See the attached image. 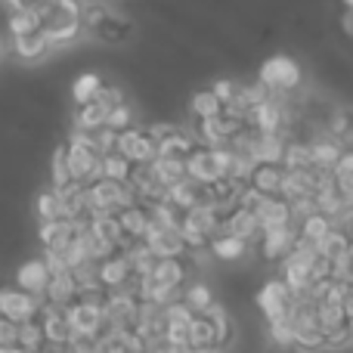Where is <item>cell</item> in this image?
I'll return each instance as SVG.
<instances>
[{
	"label": "cell",
	"mask_w": 353,
	"mask_h": 353,
	"mask_svg": "<svg viewBox=\"0 0 353 353\" xmlns=\"http://www.w3.org/2000/svg\"><path fill=\"white\" fill-rule=\"evenodd\" d=\"M84 192H87V208H90V217H99V214H115V217H118L121 211L140 205V199L134 195V189H130L128 183H115V180H105V176L87 183Z\"/></svg>",
	"instance_id": "1"
},
{
	"label": "cell",
	"mask_w": 353,
	"mask_h": 353,
	"mask_svg": "<svg viewBox=\"0 0 353 353\" xmlns=\"http://www.w3.org/2000/svg\"><path fill=\"white\" fill-rule=\"evenodd\" d=\"M81 25L90 28L97 37H103L105 43H121L134 34V22L124 19V16H118V12H112L109 6H103V3L84 6V12H81Z\"/></svg>",
	"instance_id": "2"
},
{
	"label": "cell",
	"mask_w": 353,
	"mask_h": 353,
	"mask_svg": "<svg viewBox=\"0 0 353 353\" xmlns=\"http://www.w3.org/2000/svg\"><path fill=\"white\" fill-rule=\"evenodd\" d=\"M226 168H230V149H211V146H195L192 155L186 159V176L195 180L199 186H211V183L223 180Z\"/></svg>",
	"instance_id": "3"
},
{
	"label": "cell",
	"mask_w": 353,
	"mask_h": 353,
	"mask_svg": "<svg viewBox=\"0 0 353 353\" xmlns=\"http://www.w3.org/2000/svg\"><path fill=\"white\" fill-rule=\"evenodd\" d=\"M65 159H68V174H72L74 183L87 186V183L99 180V161H103V155L90 146L87 134H78V130H74L72 140L65 143Z\"/></svg>",
	"instance_id": "4"
},
{
	"label": "cell",
	"mask_w": 353,
	"mask_h": 353,
	"mask_svg": "<svg viewBox=\"0 0 353 353\" xmlns=\"http://www.w3.org/2000/svg\"><path fill=\"white\" fill-rule=\"evenodd\" d=\"M81 28H84V25H81L78 0H59V3L50 6V10L41 16V31L47 34L50 43L72 41Z\"/></svg>",
	"instance_id": "5"
},
{
	"label": "cell",
	"mask_w": 353,
	"mask_h": 353,
	"mask_svg": "<svg viewBox=\"0 0 353 353\" xmlns=\"http://www.w3.org/2000/svg\"><path fill=\"white\" fill-rule=\"evenodd\" d=\"M257 81H261V84L267 87L276 99H279L282 93H292L294 87L301 84V68H298V62H294L292 56L279 53V56H270V59L263 62Z\"/></svg>",
	"instance_id": "6"
},
{
	"label": "cell",
	"mask_w": 353,
	"mask_h": 353,
	"mask_svg": "<svg viewBox=\"0 0 353 353\" xmlns=\"http://www.w3.org/2000/svg\"><path fill=\"white\" fill-rule=\"evenodd\" d=\"M115 152L124 155L130 165H152V161L159 159V149H155L152 137L146 134V128H137V124L118 134Z\"/></svg>",
	"instance_id": "7"
},
{
	"label": "cell",
	"mask_w": 353,
	"mask_h": 353,
	"mask_svg": "<svg viewBox=\"0 0 353 353\" xmlns=\"http://www.w3.org/2000/svg\"><path fill=\"white\" fill-rule=\"evenodd\" d=\"M292 304H294V294L288 292V285L282 279H270L267 285L257 292V307H261V313L267 316V325L285 323Z\"/></svg>",
	"instance_id": "8"
},
{
	"label": "cell",
	"mask_w": 353,
	"mask_h": 353,
	"mask_svg": "<svg viewBox=\"0 0 353 353\" xmlns=\"http://www.w3.org/2000/svg\"><path fill=\"white\" fill-rule=\"evenodd\" d=\"M41 298H31V294L19 292V288H0V319L6 323H16L25 325L31 319H37L41 313Z\"/></svg>",
	"instance_id": "9"
},
{
	"label": "cell",
	"mask_w": 353,
	"mask_h": 353,
	"mask_svg": "<svg viewBox=\"0 0 353 353\" xmlns=\"http://www.w3.org/2000/svg\"><path fill=\"white\" fill-rule=\"evenodd\" d=\"M68 316V325H72L74 338H97L103 335L105 329V313L103 307H93V304H84V301H74L72 307L65 310Z\"/></svg>",
	"instance_id": "10"
},
{
	"label": "cell",
	"mask_w": 353,
	"mask_h": 353,
	"mask_svg": "<svg viewBox=\"0 0 353 353\" xmlns=\"http://www.w3.org/2000/svg\"><path fill=\"white\" fill-rule=\"evenodd\" d=\"M248 128H254L257 134H285L288 128V109L282 105V99H267L263 105L251 109Z\"/></svg>",
	"instance_id": "11"
},
{
	"label": "cell",
	"mask_w": 353,
	"mask_h": 353,
	"mask_svg": "<svg viewBox=\"0 0 353 353\" xmlns=\"http://www.w3.org/2000/svg\"><path fill=\"white\" fill-rule=\"evenodd\" d=\"M37 323H41L47 344H56V347H68V341L74 338V332H72V325H68V316H65V310H62V307L41 304Z\"/></svg>",
	"instance_id": "12"
},
{
	"label": "cell",
	"mask_w": 353,
	"mask_h": 353,
	"mask_svg": "<svg viewBox=\"0 0 353 353\" xmlns=\"http://www.w3.org/2000/svg\"><path fill=\"white\" fill-rule=\"evenodd\" d=\"M298 226L301 223L261 232V257H263V261H270V263H273V261H285V257L294 251V242H298Z\"/></svg>",
	"instance_id": "13"
},
{
	"label": "cell",
	"mask_w": 353,
	"mask_h": 353,
	"mask_svg": "<svg viewBox=\"0 0 353 353\" xmlns=\"http://www.w3.org/2000/svg\"><path fill=\"white\" fill-rule=\"evenodd\" d=\"M47 285H50V270H47V263H43V257H28V261L16 270V288L19 292L43 301Z\"/></svg>",
	"instance_id": "14"
},
{
	"label": "cell",
	"mask_w": 353,
	"mask_h": 353,
	"mask_svg": "<svg viewBox=\"0 0 353 353\" xmlns=\"http://www.w3.org/2000/svg\"><path fill=\"white\" fill-rule=\"evenodd\" d=\"M87 223H72V220H53V223H41L37 236H41L43 251H65L68 245L78 239V232Z\"/></svg>",
	"instance_id": "15"
},
{
	"label": "cell",
	"mask_w": 353,
	"mask_h": 353,
	"mask_svg": "<svg viewBox=\"0 0 353 353\" xmlns=\"http://www.w3.org/2000/svg\"><path fill=\"white\" fill-rule=\"evenodd\" d=\"M143 242L152 248V254L159 257V261H174V257L186 254V242H183L180 230H159V226H149Z\"/></svg>",
	"instance_id": "16"
},
{
	"label": "cell",
	"mask_w": 353,
	"mask_h": 353,
	"mask_svg": "<svg viewBox=\"0 0 353 353\" xmlns=\"http://www.w3.org/2000/svg\"><path fill=\"white\" fill-rule=\"evenodd\" d=\"M62 208V220L72 223H90V208H87V192L81 183H68L65 189H56Z\"/></svg>",
	"instance_id": "17"
},
{
	"label": "cell",
	"mask_w": 353,
	"mask_h": 353,
	"mask_svg": "<svg viewBox=\"0 0 353 353\" xmlns=\"http://www.w3.org/2000/svg\"><path fill=\"white\" fill-rule=\"evenodd\" d=\"M186 344H189V350H195V353H217L220 350L217 329H214V323L205 316V313H195L192 316Z\"/></svg>",
	"instance_id": "18"
},
{
	"label": "cell",
	"mask_w": 353,
	"mask_h": 353,
	"mask_svg": "<svg viewBox=\"0 0 353 353\" xmlns=\"http://www.w3.org/2000/svg\"><path fill=\"white\" fill-rule=\"evenodd\" d=\"M130 276H134V270H130L124 251H118L115 257H109V261L99 263V285H103L105 292H124L128 282H130Z\"/></svg>",
	"instance_id": "19"
},
{
	"label": "cell",
	"mask_w": 353,
	"mask_h": 353,
	"mask_svg": "<svg viewBox=\"0 0 353 353\" xmlns=\"http://www.w3.org/2000/svg\"><path fill=\"white\" fill-rule=\"evenodd\" d=\"M254 217L261 232L282 230V226H292V205L285 199H263L261 208L254 211Z\"/></svg>",
	"instance_id": "20"
},
{
	"label": "cell",
	"mask_w": 353,
	"mask_h": 353,
	"mask_svg": "<svg viewBox=\"0 0 353 353\" xmlns=\"http://www.w3.org/2000/svg\"><path fill=\"white\" fill-rule=\"evenodd\" d=\"M282 183H285V168L282 165H257L248 186L254 189V192H261L263 199H279Z\"/></svg>",
	"instance_id": "21"
},
{
	"label": "cell",
	"mask_w": 353,
	"mask_h": 353,
	"mask_svg": "<svg viewBox=\"0 0 353 353\" xmlns=\"http://www.w3.org/2000/svg\"><path fill=\"white\" fill-rule=\"evenodd\" d=\"M74 301H78V282H74V276L72 273L50 276V285H47V292H43V304L68 310Z\"/></svg>",
	"instance_id": "22"
},
{
	"label": "cell",
	"mask_w": 353,
	"mask_h": 353,
	"mask_svg": "<svg viewBox=\"0 0 353 353\" xmlns=\"http://www.w3.org/2000/svg\"><path fill=\"white\" fill-rule=\"evenodd\" d=\"M325 134H329L344 152H350L353 149V109L350 105H341V109L329 112V118H325Z\"/></svg>",
	"instance_id": "23"
},
{
	"label": "cell",
	"mask_w": 353,
	"mask_h": 353,
	"mask_svg": "<svg viewBox=\"0 0 353 353\" xmlns=\"http://www.w3.org/2000/svg\"><path fill=\"white\" fill-rule=\"evenodd\" d=\"M118 223H121L128 245L143 242V239H146V232H149V226H152V220H149V208H146V205L128 208V211L118 214Z\"/></svg>",
	"instance_id": "24"
},
{
	"label": "cell",
	"mask_w": 353,
	"mask_h": 353,
	"mask_svg": "<svg viewBox=\"0 0 353 353\" xmlns=\"http://www.w3.org/2000/svg\"><path fill=\"white\" fill-rule=\"evenodd\" d=\"M316 323H319L323 338L350 329L347 313H344V304H338V301H319V304H316Z\"/></svg>",
	"instance_id": "25"
},
{
	"label": "cell",
	"mask_w": 353,
	"mask_h": 353,
	"mask_svg": "<svg viewBox=\"0 0 353 353\" xmlns=\"http://www.w3.org/2000/svg\"><path fill=\"white\" fill-rule=\"evenodd\" d=\"M87 230H90L97 239H103V242L115 245L118 251L128 248V239H124V230H121V223H118L115 214H99V217H90Z\"/></svg>",
	"instance_id": "26"
},
{
	"label": "cell",
	"mask_w": 353,
	"mask_h": 353,
	"mask_svg": "<svg viewBox=\"0 0 353 353\" xmlns=\"http://www.w3.org/2000/svg\"><path fill=\"white\" fill-rule=\"evenodd\" d=\"M103 90H105V81L99 78L97 72L78 74V78H74V84H72V97H74V103H78V109L97 103V99L103 97Z\"/></svg>",
	"instance_id": "27"
},
{
	"label": "cell",
	"mask_w": 353,
	"mask_h": 353,
	"mask_svg": "<svg viewBox=\"0 0 353 353\" xmlns=\"http://www.w3.org/2000/svg\"><path fill=\"white\" fill-rule=\"evenodd\" d=\"M109 112H112V105L99 97L97 103H90V105H84V109L74 112V130H78V134H90V130L103 128L105 118H109Z\"/></svg>",
	"instance_id": "28"
},
{
	"label": "cell",
	"mask_w": 353,
	"mask_h": 353,
	"mask_svg": "<svg viewBox=\"0 0 353 353\" xmlns=\"http://www.w3.org/2000/svg\"><path fill=\"white\" fill-rule=\"evenodd\" d=\"M307 143H310V152H313V165L335 171V165L341 161L344 149L338 146V143L332 140L329 134H319V137H313V140H307Z\"/></svg>",
	"instance_id": "29"
},
{
	"label": "cell",
	"mask_w": 353,
	"mask_h": 353,
	"mask_svg": "<svg viewBox=\"0 0 353 353\" xmlns=\"http://www.w3.org/2000/svg\"><path fill=\"white\" fill-rule=\"evenodd\" d=\"M189 109H192V118L195 121H211V118H220L223 115V103L217 99V93L208 87V90H195L192 93V103H189Z\"/></svg>",
	"instance_id": "30"
},
{
	"label": "cell",
	"mask_w": 353,
	"mask_h": 353,
	"mask_svg": "<svg viewBox=\"0 0 353 353\" xmlns=\"http://www.w3.org/2000/svg\"><path fill=\"white\" fill-rule=\"evenodd\" d=\"M226 232L236 236V239H242V242H251L254 236H261V226H257V217L251 211L236 208V211L226 217Z\"/></svg>",
	"instance_id": "31"
},
{
	"label": "cell",
	"mask_w": 353,
	"mask_h": 353,
	"mask_svg": "<svg viewBox=\"0 0 353 353\" xmlns=\"http://www.w3.org/2000/svg\"><path fill=\"white\" fill-rule=\"evenodd\" d=\"M208 251H211L217 261L232 263V261H242V257H245V251H248V242L230 236V232H220V236L211 239V248H208Z\"/></svg>",
	"instance_id": "32"
},
{
	"label": "cell",
	"mask_w": 353,
	"mask_h": 353,
	"mask_svg": "<svg viewBox=\"0 0 353 353\" xmlns=\"http://www.w3.org/2000/svg\"><path fill=\"white\" fill-rule=\"evenodd\" d=\"M12 50H16L19 59L34 62V59H41V56H47L50 41L43 31H34V34H25V37H12Z\"/></svg>",
	"instance_id": "33"
},
{
	"label": "cell",
	"mask_w": 353,
	"mask_h": 353,
	"mask_svg": "<svg viewBox=\"0 0 353 353\" xmlns=\"http://www.w3.org/2000/svg\"><path fill=\"white\" fill-rule=\"evenodd\" d=\"M282 168L285 171H310L313 165V152H310V143L307 140H288L285 155H282Z\"/></svg>",
	"instance_id": "34"
},
{
	"label": "cell",
	"mask_w": 353,
	"mask_h": 353,
	"mask_svg": "<svg viewBox=\"0 0 353 353\" xmlns=\"http://www.w3.org/2000/svg\"><path fill=\"white\" fill-rule=\"evenodd\" d=\"M199 195H201V186L195 180H189V176L183 183H176L174 189H168V201H171L180 214L192 211V208L199 205Z\"/></svg>",
	"instance_id": "35"
},
{
	"label": "cell",
	"mask_w": 353,
	"mask_h": 353,
	"mask_svg": "<svg viewBox=\"0 0 353 353\" xmlns=\"http://www.w3.org/2000/svg\"><path fill=\"white\" fill-rule=\"evenodd\" d=\"M124 257H128L130 270H134L137 276H152L155 263H159V257L152 254V248H149L146 242H134L124 248Z\"/></svg>",
	"instance_id": "36"
},
{
	"label": "cell",
	"mask_w": 353,
	"mask_h": 353,
	"mask_svg": "<svg viewBox=\"0 0 353 353\" xmlns=\"http://www.w3.org/2000/svg\"><path fill=\"white\" fill-rule=\"evenodd\" d=\"M332 220L329 217H323V214H313V217H307V220H301V226H298V242H307V245H319L325 236L332 232Z\"/></svg>",
	"instance_id": "37"
},
{
	"label": "cell",
	"mask_w": 353,
	"mask_h": 353,
	"mask_svg": "<svg viewBox=\"0 0 353 353\" xmlns=\"http://www.w3.org/2000/svg\"><path fill=\"white\" fill-rule=\"evenodd\" d=\"M350 245H353V239L347 236V232H341V230H338V226H332V232L323 239V242L316 245V248H319V254H323L325 261H329V263H335V261H341V257L347 254V251H350Z\"/></svg>",
	"instance_id": "38"
},
{
	"label": "cell",
	"mask_w": 353,
	"mask_h": 353,
	"mask_svg": "<svg viewBox=\"0 0 353 353\" xmlns=\"http://www.w3.org/2000/svg\"><path fill=\"white\" fill-rule=\"evenodd\" d=\"M155 168V176L165 189H174L176 183L186 180V161H174V159H155L152 161Z\"/></svg>",
	"instance_id": "39"
},
{
	"label": "cell",
	"mask_w": 353,
	"mask_h": 353,
	"mask_svg": "<svg viewBox=\"0 0 353 353\" xmlns=\"http://www.w3.org/2000/svg\"><path fill=\"white\" fill-rule=\"evenodd\" d=\"M6 28H10L12 37L34 34V31H41V16H37V12H31V10H12Z\"/></svg>",
	"instance_id": "40"
},
{
	"label": "cell",
	"mask_w": 353,
	"mask_h": 353,
	"mask_svg": "<svg viewBox=\"0 0 353 353\" xmlns=\"http://www.w3.org/2000/svg\"><path fill=\"white\" fill-rule=\"evenodd\" d=\"M130 168H134V165H130L124 155L109 152V155H103V161H99V176H105V180H115V183H128Z\"/></svg>",
	"instance_id": "41"
},
{
	"label": "cell",
	"mask_w": 353,
	"mask_h": 353,
	"mask_svg": "<svg viewBox=\"0 0 353 353\" xmlns=\"http://www.w3.org/2000/svg\"><path fill=\"white\" fill-rule=\"evenodd\" d=\"M183 304L192 313H205L214 307V294L205 282H192V285H186V292H183Z\"/></svg>",
	"instance_id": "42"
},
{
	"label": "cell",
	"mask_w": 353,
	"mask_h": 353,
	"mask_svg": "<svg viewBox=\"0 0 353 353\" xmlns=\"http://www.w3.org/2000/svg\"><path fill=\"white\" fill-rule=\"evenodd\" d=\"M332 176H335V189H338V192H341L344 199H347L350 205H353V149L341 155V161L335 165Z\"/></svg>",
	"instance_id": "43"
},
{
	"label": "cell",
	"mask_w": 353,
	"mask_h": 353,
	"mask_svg": "<svg viewBox=\"0 0 353 353\" xmlns=\"http://www.w3.org/2000/svg\"><path fill=\"white\" fill-rule=\"evenodd\" d=\"M19 347L25 353H41L47 347V338H43V329L37 319H31V323L19 325Z\"/></svg>",
	"instance_id": "44"
},
{
	"label": "cell",
	"mask_w": 353,
	"mask_h": 353,
	"mask_svg": "<svg viewBox=\"0 0 353 353\" xmlns=\"http://www.w3.org/2000/svg\"><path fill=\"white\" fill-rule=\"evenodd\" d=\"M50 180H53V189H65L72 180L68 174V159H65V143L53 149V159H50Z\"/></svg>",
	"instance_id": "45"
},
{
	"label": "cell",
	"mask_w": 353,
	"mask_h": 353,
	"mask_svg": "<svg viewBox=\"0 0 353 353\" xmlns=\"http://www.w3.org/2000/svg\"><path fill=\"white\" fill-rule=\"evenodd\" d=\"M37 217H41V223L62 220V208H59V195H56V189H47V192L37 195Z\"/></svg>",
	"instance_id": "46"
},
{
	"label": "cell",
	"mask_w": 353,
	"mask_h": 353,
	"mask_svg": "<svg viewBox=\"0 0 353 353\" xmlns=\"http://www.w3.org/2000/svg\"><path fill=\"white\" fill-rule=\"evenodd\" d=\"M87 140H90V146L97 149L99 155H109V152H115V140H118V134L112 128H97V130H90L87 134Z\"/></svg>",
	"instance_id": "47"
},
{
	"label": "cell",
	"mask_w": 353,
	"mask_h": 353,
	"mask_svg": "<svg viewBox=\"0 0 353 353\" xmlns=\"http://www.w3.org/2000/svg\"><path fill=\"white\" fill-rule=\"evenodd\" d=\"M105 128H112L115 134H121V130L134 128V109H130L128 103H121L118 109H112L109 118H105Z\"/></svg>",
	"instance_id": "48"
},
{
	"label": "cell",
	"mask_w": 353,
	"mask_h": 353,
	"mask_svg": "<svg viewBox=\"0 0 353 353\" xmlns=\"http://www.w3.org/2000/svg\"><path fill=\"white\" fill-rule=\"evenodd\" d=\"M214 93H217V99L223 105H230L232 99L239 97V90H242V84H239V81H232V78H217L214 81V87H211Z\"/></svg>",
	"instance_id": "49"
},
{
	"label": "cell",
	"mask_w": 353,
	"mask_h": 353,
	"mask_svg": "<svg viewBox=\"0 0 353 353\" xmlns=\"http://www.w3.org/2000/svg\"><path fill=\"white\" fill-rule=\"evenodd\" d=\"M0 347H19V325L0 319Z\"/></svg>",
	"instance_id": "50"
},
{
	"label": "cell",
	"mask_w": 353,
	"mask_h": 353,
	"mask_svg": "<svg viewBox=\"0 0 353 353\" xmlns=\"http://www.w3.org/2000/svg\"><path fill=\"white\" fill-rule=\"evenodd\" d=\"M267 353H301V350L294 347V344H288V347H282V344H270Z\"/></svg>",
	"instance_id": "51"
},
{
	"label": "cell",
	"mask_w": 353,
	"mask_h": 353,
	"mask_svg": "<svg viewBox=\"0 0 353 353\" xmlns=\"http://www.w3.org/2000/svg\"><path fill=\"white\" fill-rule=\"evenodd\" d=\"M6 3H10V6H16V3H19V0H6Z\"/></svg>",
	"instance_id": "52"
},
{
	"label": "cell",
	"mask_w": 353,
	"mask_h": 353,
	"mask_svg": "<svg viewBox=\"0 0 353 353\" xmlns=\"http://www.w3.org/2000/svg\"><path fill=\"white\" fill-rule=\"evenodd\" d=\"M344 3H347V6H350V10H353V0H344Z\"/></svg>",
	"instance_id": "53"
},
{
	"label": "cell",
	"mask_w": 353,
	"mask_h": 353,
	"mask_svg": "<svg viewBox=\"0 0 353 353\" xmlns=\"http://www.w3.org/2000/svg\"><path fill=\"white\" fill-rule=\"evenodd\" d=\"M350 335H353V319H350Z\"/></svg>",
	"instance_id": "54"
}]
</instances>
